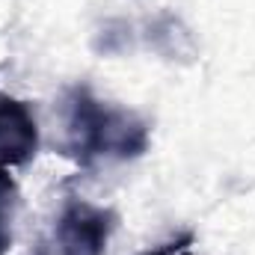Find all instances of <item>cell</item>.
Here are the masks:
<instances>
[{
  "instance_id": "6da1fadb",
  "label": "cell",
  "mask_w": 255,
  "mask_h": 255,
  "mask_svg": "<svg viewBox=\"0 0 255 255\" xmlns=\"http://www.w3.org/2000/svg\"><path fill=\"white\" fill-rule=\"evenodd\" d=\"M148 148V128L130 110L98 101L77 86L65 98V154L89 166L98 157L128 160Z\"/></svg>"
},
{
  "instance_id": "3957f363",
  "label": "cell",
  "mask_w": 255,
  "mask_h": 255,
  "mask_svg": "<svg viewBox=\"0 0 255 255\" xmlns=\"http://www.w3.org/2000/svg\"><path fill=\"white\" fill-rule=\"evenodd\" d=\"M39 151V128L30 107L0 95V166H21Z\"/></svg>"
},
{
  "instance_id": "5b68a950",
  "label": "cell",
  "mask_w": 255,
  "mask_h": 255,
  "mask_svg": "<svg viewBox=\"0 0 255 255\" xmlns=\"http://www.w3.org/2000/svg\"><path fill=\"white\" fill-rule=\"evenodd\" d=\"M193 244V238H181L178 244H169V247H160V250H154V253H145V255H190L187 253V247Z\"/></svg>"
},
{
  "instance_id": "277c9868",
  "label": "cell",
  "mask_w": 255,
  "mask_h": 255,
  "mask_svg": "<svg viewBox=\"0 0 255 255\" xmlns=\"http://www.w3.org/2000/svg\"><path fill=\"white\" fill-rule=\"evenodd\" d=\"M15 208H18V184L15 178L6 172V166H0V255L9 250L12 244V217H15Z\"/></svg>"
},
{
  "instance_id": "7a4b0ae2",
  "label": "cell",
  "mask_w": 255,
  "mask_h": 255,
  "mask_svg": "<svg viewBox=\"0 0 255 255\" xmlns=\"http://www.w3.org/2000/svg\"><path fill=\"white\" fill-rule=\"evenodd\" d=\"M116 229V214L83 199H68L57 220L60 255H104Z\"/></svg>"
}]
</instances>
